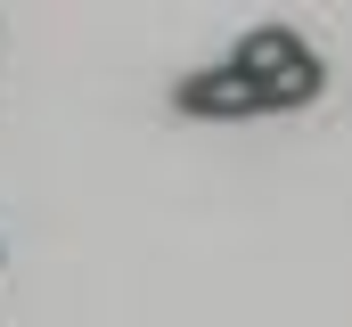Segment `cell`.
Returning <instances> with one entry per match:
<instances>
[{
	"label": "cell",
	"mask_w": 352,
	"mask_h": 327,
	"mask_svg": "<svg viewBox=\"0 0 352 327\" xmlns=\"http://www.w3.org/2000/svg\"><path fill=\"white\" fill-rule=\"evenodd\" d=\"M180 115H270L263 106V82H246L238 66H213V74H188L173 90Z\"/></svg>",
	"instance_id": "6da1fadb"
},
{
	"label": "cell",
	"mask_w": 352,
	"mask_h": 327,
	"mask_svg": "<svg viewBox=\"0 0 352 327\" xmlns=\"http://www.w3.org/2000/svg\"><path fill=\"white\" fill-rule=\"evenodd\" d=\"M295 58H303V41H295V25H254V33H246V41L230 49V66H238L246 82H263V90H270L278 74H287Z\"/></svg>",
	"instance_id": "7a4b0ae2"
},
{
	"label": "cell",
	"mask_w": 352,
	"mask_h": 327,
	"mask_svg": "<svg viewBox=\"0 0 352 327\" xmlns=\"http://www.w3.org/2000/svg\"><path fill=\"white\" fill-rule=\"evenodd\" d=\"M320 82H328V66L303 49V58H295V66H287V74L263 90V106H270V115H287V106H311V98H320Z\"/></svg>",
	"instance_id": "3957f363"
}]
</instances>
